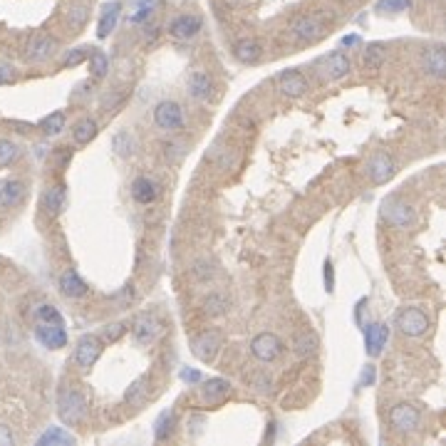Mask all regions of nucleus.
I'll list each match as a JSON object with an SVG mask.
<instances>
[{
    "instance_id": "nucleus-26",
    "label": "nucleus",
    "mask_w": 446,
    "mask_h": 446,
    "mask_svg": "<svg viewBox=\"0 0 446 446\" xmlns=\"http://www.w3.org/2000/svg\"><path fill=\"white\" fill-rule=\"evenodd\" d=\"M233 55H236L243 65H253L263 58V47H261V42H255V40H241V42H236V47H233Z\"/></svg>"
},
{
    "instance_id": "nucleus-9",
    "label": "nucleus",
    "mask_w": 446,
    "mask_h": 446,
    "mask_svg": "<svg viewBox=\"0 0 446 446\" xmlns=\"http://www.w3.org/2000/svg\"><path fill=\"white\" fill-rule=\"evenodd\" d=\"M154 122L164 132H179L184 127V112L176 102H159L154 110Z\"/></svg>"
},
{
    "instance_id": "nucleus-5",
    "label": "nucleus",
    "mask_w": 446,
    "mask_h": 446,
    "mask_svg": "<svg viewBox=\"0 0 446 446\" xmlns=\"http://www.w3.org/2000/svg\"><path fill=\"white\" fill-rule=\"evenodd\" d=\"M102 350H105V342L99 340L97 335H82L80 340H77V348H75L77 365H80L82 370L94 367V362L102 357Z\"/></svg>"
},
{
    "instance_id": "nucleus-17",
    "label": "nucleus",
    "mask_w": 446,
    "mask_h": 446,
    "mask_svg": "<svg viewBox=\"0 0 446 446\" xmlns=\"http://www.w3.org/2000/svg\"><path fill=\"white\" fill-rule=\"evenodd\" d=\"M25 196V184L20 179L0 181V209H12L18 206Z\"/></svg>"
},
{
    "instance_id": "nucleus-29",
    "label": "nucleus",
    "mask_w": 446,
    "mask_h": 446,
    "mask_svg": "<svg viewBox=\"0 0 446 446\" xmlns=\"http://www.w3.org/2000/svg\"><path fill=\"white\" fill-rule=\"evenodd\" d=\"M65 18H67V25H70L72 30H80L85 28V23L89 20V8L85 6V3H72V6L67 8V12H65Z\"/></svg>"
},
{
    "instance_id": "nucleus-46",
    "label": "nucleus",
    "mask_w": 446,
    "mask_h": 446,
    "mask_svg": "<svg viewBox=\"0 0 446 446\" xmlns=\"http://www.w3.org/2000/svg\"><path fill=\"white\" fill-rule=\"evenodd\" d=\"M194 275H196L198 280H209L211 275H214V271H211V266H206V263H196V268H194Z\"/></svg>"
},
{
    "instance_id": "nucleus-45",
    "label": "nucleus",
    "mask_w": 446,
    "mask_h": 446,
    "mask_svg": "<svg viewBox=\"0 0 446 446\" xmlns=\"http://www.w3.org/2000/svg\"><path fill=\"white\" fill-rule=\"evenodd\" d=\"M10 444H15V434L10 431V427L0 424V446H10Z\"/></svg>"
},
{
    "instance_id": "nucleus-25",
    "label": "nucleus",
    "mask_w": 446,
    "mask_h": 446,
    "mask_svg": "<svg viewBox=\"0 0 446 446\" xmlns=\"http://www.w3.org/2000/svg\"><path fill=\"white\" fill-rule=\"evenodd\" d=\"M157 194H159V189H157V184L149 179V176H139V179H134V184H132V196H134V201L137 203H151L154 198H157Z\"/></svg>"
},
{
    "instance_id": "nucleus-19",
    "label": "nucleus",
    "mask_w": 446,
    "mask_h": 446,
    "mask_svg": "<svg viewBox=\"0 0 446 446\" xmlns=\"http://www.w3.org/2000/svg\"><path fill=\"white\" fill-rule=\"evenodd\" d=\"M228 392H231V384L226 379H221V377H214L209 382H203L201 387V400L206 404H221V402L226 400Z\"/></svg>"
},
{
    "instance_id": "nucleus-41",
    "label": "nucleus",
    "mask_w": 446,
    "mask_h": 446,
    "mask_svg": "<svg viewBox=\"0 0 446 446\" xmlns=\"http://www.w3.org/2000/svg\"><path fill=\"white\" fill-rule=\"evenodd\" d=\"M127 332V325H122V323H114V325H107L105 330H102V337L99 340L102 342H117L119 337Z\"/></svg>"
},
{
    "instance_id": "nucleus-7",
    "label": "nucleus",
    "mask_w": 446,
    "mask_h": 446,
    "mask_svg": "<svg viewBox=\"0 0 446 446\" xmlns=\"http://www.w3.org/2000/svg\"><path fill=\"white\" fill-rule=\"evenodd\" d=\"M250 352H253L255 359H261V362H273V359H278L280 352H283V342H280L278 335H273V332H261V335H255L253 342H250Z\"/></svg>"
},
{
    "instance_id": "nucleus-38",
    "label": "nucleus",
    "mask_w": 446,
    "mask_h": 446,
    "mask_svg": "<svg viewBox=\"0 0 446 446\" xmlns=\"http://www.w3.org/2000/svg\"><path fill=\"white\" fill-rule=\"evenodd\" d=\"M20 149L12 144L10 139H0V169L3 166H10L15 159H18Z\"/></svg>"
},
{
    "instance_id": "nucleus-42",
    "label": "nucleus",
    "mask_w": 446,
    "mask_h": 446,
    "mask_svg": "<svg viewBox=\"0 0 446 446\" xmlns=\"http://www.w3.org/2000/svg\"><path fill=\"white\" fill-rule=\"evenodd\" d=\"M112 302H114V310H124V307L132 305V302H134V288H132V285L122 288V293L112 298Z\"/></svg>"
},
{
    "instance_id": "nucleus-3",
    "label": "nucleus",
    "mask_w": 446,
    "mask_h": 446,
    "mask_svg": "<svg viewBox=\"0 0 446 446\" xmlns=\"http://www.w3.org/2000/svg\"><path fill=\"white\" fill-rule=\"evenodd\" d=\"M382 214L387 218V223H392L394 228H411L414 221H417L414 209H411L409 203L400 201V198H387L382 206Z\"/></svg>"
},
{
    "instance_id": "nucleus-23",
    "label": "nucleus",
    "mask_w": 446,
    "mask_h": 446,
    "mask_svg": "<svg viewBox=\"0 0 446 446\" xmlns=\"http://www.w3.org/2000/svg\"><path fill=\"white\" fill-rule=\"evenodd\" d=\"M211 92H214V82H211V77L206 75V72H194L191 77H189V94H191L194 99H198V102H203V99H209Z\"/></svg>"
},
{
    "instance_id": "nucleus-43",
    "label": "nucleus",
    "mask_w": 446,
    "mask_h": 446,
    "mask_svg": "<svg viewBox=\"0 0 446 446\" xmlns=\"http://www.w3.org/2000/svg\"><path fill=\"white\" fill-rule=\"evenodd\" d=\"M377 8H379V10H389V12H400V10H406V8H409V0H382Z\"/></svg>"
},
{
    "instance_id": "nucleus-49",
    "label": "nucleus",
    "mask_w": 446,
    "mask_h": 446,
    "mask_svg": "<svg viewBox=\"0 0 446 446\" xmlns=\"http://www.w3.org/2000/svg\"><path fill=\"white\" fill-rule=\"evenodd\" d=\"M375 382V367L367 365V370L362 372V377H359V387H367V384Z\"/></svg>"
},
{
    "instance_id": "nucleus-24",
    "label": "nucleus",
    "mask_w": 446,
    "mask_h": 446,
    "mask_svg": "<svg viewBox=\"0 0 446 446\" xmlns=\"http://www.w3.org/2000/svg\"><path fill=\"white\" fill-rule=\"evenodd\" d=\"M119 12H122V3H117V0H114V3H110V6H105V10H102V18H99V25H97V37H102V40H105L112 30L117 28Z\"/></svg>"
},
{
    "instance_id": "nucleus-21",
    "label": "nucleus",
    "mask_w": 446,
    "mask_h": 446,
    "mask_svg": "<svg viewBox=\"0 0 446 446\" xmlns=\"http://www.w3.org/2000/svg\"><path fill=\"white\" fill-rule=\"evenodd\" d=\"M424 70H427L431 77H436V80H441V77H444V72H446L444 47H441V45L429 47L427 53H424Z\"/></svg>"
},
{
    "instance_id": "nucleus-20",
    "label": "nucleus",
    "mask_w": 446,
    "mask_h": 446,
    "mask_svg": "<svg viewBox=\"0 0 446 446\" xmlns=\"http://www.w3.org/2000/svg\"><path fill=\"white\" fill-rule=\"evenodd\" d=\"M60 290H62V295L67 298H82L87 295V283L80 278V273L77 271H65L62 275H60Z\"/></svg>"
},
{
    "instance_id": "nucleus-15",
    "label": "nucleus",
    "mask_w": 446,
    "mask_h": 446,
    "mask_svg": "<svg viewBox=\"0 0 446 446\" xmlns=\"http://www.w3.org/2000/svg\"><path fill=\"white\" fill-rule=\"evenodd\" d=\"M389 340V327L382 323H370L365 327V350L370 357H377Z\"/></svg>"
},
{
    "instance_id": "nucleus-27",
    "label": "nucleus",
    "mask_w": 446,
    "mask_h": 446,
    "mask_svg": "<svg viewBox=\"0 0 446 446\" xmlns=\"http://www.w3.org/2000/svg\"><path fill=\"white\" fill-rule=\"evenodd\" d=\"M75 436L70 434V431H65L62 427H53V429H47L45 434L37 439V444L40 446H67V444H75Z\"/></svg>"
},
{
    "instance_id": "nucleus-1",
    "label": "nucleus",
    "mask_w": 446,
    "mask_h": 446,
    "mask_svg": "<svg viewBox=\"0 0 446 446\" xmlns=\"http://www.w3.org/2000/svg\"><path fill=\"white\" fill-rule=\"evenodd\" d=\"M58 414L65 424H80L82 419L87 417V400H85V394L75 387H65L58 397Z\"/></svg>"
},
{
    "instance_id": "nucleus-50",
    "label": "nucleus",
    "mask_w": 446,
    "mask_h": 446,
    "mask_svg": "<svg viewBox=\"0 0 446 446\" xmlns=\"http://www.w3.org/2000/svg\"><path fill=\"white\" fill-rule=\"evenodd\" d=\"M231 3H236V6H238V3H241V0H231Z\"/></svg>"
},
{
    "instance_id": "nucleus-4",
    "label": "nucleus",
    "mask_w": 446,
    "mask_h": 446,
    "mask_svg": "<svg viewBox=\"0 0 446 446\" xmlns=\"http://www.w3.org/2000/svg\"><path fill=\"white\" fill-rule=\"evenodd\" d=\"M35 340L47 350H60L67 345V332H65V320L62 323H45L37 320L35 325Z\"/></svg>"
},
{
    "instance_id": "nucleus-22",
    "label": "nucleus",
    "mask_w": 446,
    "mask_h": 446,
    "mask_svg": "<svg viewBox=\"0 0 446 446\" xmlns=\"http://www.w3.org/2000/svg\"><path fill=\"white\" fill-rule=\"evenodd\" d=\"M65 203H67V191H65L62 184L50 186V189L45 191V196H42V209H45L50 216H60V214H62Z\"/></svg>"
},
{
    "instance_id": "nucleus-35",
    "label": "nucleus",
    "mask_w": 446,
    "mask_h": 446,
    "mask_svg": "<svg viewBox=\"0 0 446 446\" xmlns=\"http://www.w3.org/2000/svg\"><path fill=\"white\" fill-rule=\"evenodd\" d=\"M65 122H67V119H65L62 112H53V114L45 117V119L40 122V129L47 134V137H58V134L65 129Z\"/></svg>"
},
{
    "instance_id": "nucleus-18",
    "label": "nucleus",
    "mask_w": 446,
    "mask_h": 446,
    "mask_svg": "<svg viewBox=\"0 0 446 446\" xmlns=\"http://www.w3.org/2000/svg\"><path fill=\"white\" fill-rule=\"evenodd\" d=\"M132 335H134V340L139 342V345H151V342L157 340V335H159V323L151 318V315H141V318L134 320Z\"/></svg>"
},
{
    "instance_id": "nucleus-6",
    "label": "nucleus",
    "mask_w": 446,
    "mask_h": 446,
    "mask_svg": "<svg viewBox=\"0 0 446 446\" xmlns=\"http://www.w3.org/2000/svg\"><path fill=\"white\" fill-rule=\"evenodd\" d=\"M320 67V75L325 77V80H342L345 75H350V67H352V62H350V55L342 53V50H335V53L325 55L323 60L318 62Z\"/></svg>"
},
{
    "instance_id": "nucleus-16",
    "label": "nucleus",
    "mask_w": 446,
    "mask_h": 446,
    "mask_svg": "<svg viewBox=\"0 0 446 446\" xmlns=\"http://www.w3.org/2000/svg\"><path fill=\"white\" fill-rule=\"evenodd\" d=\"M55 50H58V40L55 37L35 35L28 45V60L30 62H45V60L53 58Z\"/></svg>"
},
{
    "instance_id": "nucleus-33",
    "label": "nucleus",
    "mask_w": 446,
    "mask_h": 446,
    "mask_svg": "<svg viewBox=\"0 0 446 446\" xmlns=\"http://www.w3.org/2000/svg\"><path fill=\"white\" fill-rule=\"evenodd\" d=\"M87 60H89V75H92L94 80H102V77L107 75V70H110V58H107L102 50H92Z\"/></svg>"
},
{
    "instance_id": "nucleus-40",
    "label": "nucleus",
    "mask_w": 446,
    "mask_h": 446,
    "mask_svg": "<svg viewBox=\"0 0 446 446\" xmlns=\"http://www.w3.org/2000/svg\"><path fill=\"white\" fill-rule=\"evenodd\" d=\"M35 320H45V323H62V315L55 305H40L35 310Z\"/></svg>"
},
{
    "instance_id": "nucleus-13",
    "label": "nucleus",
    "mask_w": 446,
    "mask_h": 446,
    "mask_svg": "<svg viewBox=\"0 0 446 446\" xmlns=\"http://www.w3.org/2000/svg\"><path fill=\"white\" fill-rule=\"evenodd\" d=\"M278 89L288 99H298L307 92V77L300 70H285L278 75Z\"/></svg>"
},
{
    "instance_id": "nucleus-34",
    "label": "nucleus",
    "mask_w": 446,
    "mask_h": 446,
    "mask_svg": "<svg viewBox=\"0 0 446 446\" xmlns=\"http://www.w3.org/2000/svg\"><path fill=\"white\" fill-rule=\"evenodd\" d=\"M228 310V300L221 293H211L206 300H203V313L209 315V318H218Z\"/></svg>"
},
{
    "instance_id": "nucleus-39",
    "label": "nucleus",
    "mask_w": 446,
    "mask_h": 446,
    "mask_svg": "<svg viewBox=\"0 0 446 446\" xmlns=\"http://www.w3.org/2000/svg\"><path fill=\"white\" fill-rule=\"evenodd\" d=\"M89 50H92V47H75V50H70V53L65 55L62 67H77V65H82L89 58Z\"/></svg>"
},
{
    "instance_id": "nucleus-44",
    "label": "nucleus",
    "mask_w": 446,
    "mask_h": 446,
    "mask_svg": "<svg viewBox=\"0 0 446 446\" xmlns=\"http://www.w3.org/2000/svg\"><path fill=\"white\" fill-rule=\"evenodd\" d=\"M15 80H18L15 67H12V65L0 62V85H10V82H15Z\"/></svg>"
},
{
    "instance_id": "nucleus-11",
    "label": "nucleus",
    "mask_w": 446,
    "mask_h": 446,
    "mask_svg": "<svg viewBox=\"0 0 446 446\" xmlns=\"http://www.w3.org/2000/svg\"><path fill=\"white\" fill-rule=\"evenodd\" d=\"M419 419H422V414H419V409L414 404H397L392 406V411H389V422H392V427L397 429V431H404V434H409V431H414V429L419 427Z\"/></svg>"
},
{
    "instance_id": "nucleus-31",
    "label": "nucleus",
    "mask_w": 446,
    "mask_h": 446,
    "mask_svg": "<svg viewBox=\"0 0 446 446\" xmlns=\"http://www.w3.org/2000/svg\"><path fill=\"white\" fill-rule=\"evenodd\" d=\"M72 137H75L77 144H89L97 137V122L94 119H80L72 129Z\"/></svg>"
},
{
    "instance_id": "nucleus-36",
    "label": "nucleus",
    "mask_w": 446,
    "mask_h": 446,
    "mask_svg": "<svg viewBox=\"0 0 446 446\" xmlns=\"http://www.w3.org/2000/svg\"><path fill=\"white\" fill-rule=\"evenodd\" d=\"M112 146H114L117 157H132L134 139L129 137L127 132H119V134H114V139H112Z\"/></svg>"
},
{
    "instance_id": "nucleus-37",
    "label": "nucleus",
    "mask_w": 446,
    "mask_h": 446,
    "mask_svg": "<svg viewBox=\"0 0 446 446\" xmlns=\"http://www.w3.org/2000/svg\"><path fill=\"white\" fill-rule=\"evenodd\" d=\"M146 384H149V379H146V377H139V379H137V382L127 389L124 400H127L129 404H139V402L144 400V394H146Z\"/></svg>"
},
{
    "instance_id": "nucleus-30",
    "label": "nucleus",
    "mask_w": 446,
    "mask_h": 446,
    "mask_svg": "<svg viewBox=\"0 0 446 446\" xmlns=\"http://www.w3.org/2000/svg\"><path fill=\"white\" fill-rule=\"evenodd\" d=\"M387 60V50L382 45H367L365 55H362V65H365V70H379Z\"/></svg>"
},
{
    "instance_id": "nucleus-48",
    "label": "nucleus",
    "mask_w": 446,
    "mask_h": 446,
    "mask_svg": "<svg viewBox=\"0 0 446 446\" xmlns=\"http://www.w3.org/2000/svg\"><path fill=\"white\" fill-rule=\"evenodd\" d=\"M181 379H184V382H189V384H198V382H201V372L184 370V372H181Z\"/></svg>"
},
{
    "instance_id": "nucleus-47",
    "label": "nucleus",
    "mask_w": 446,
    "mask_h": 446,
    "mask_svg": "<svg viewBox=\"0 0 446 446\" xmlns=\"http://www.w3.org/2000/svg\"><path fill=\"white\" fill-rule=\"evenodd\" d=\"M325 285H327V290H335V273H332V263L327 261L325 263Z\"/></svg>"
},
{
    "instance_id": "nucleus-10",
    "label": "nucleus",
    "mask_w": 446,
    "mask_h": 446,
    "mask_svg": "<svg viewBox=\"0 0 446 446\" xmlns=\"http://www.w3.org/2000/svg\"><path fill=\"white\" fill-rule=\"evenodd\" d=\"M201 15L196 12H184V15H176L171 23H169V35L176 37V40H191L201 33Z\"/></svg>"
},
{
    "instance_id": "nucleus-28",
    "label": "nucleus",
    "mask_w": 446,
    "mask_h": 446,
    "mask_svg": "<svg viewBox=\"0 0 446 446\" xmlns=\"http://www.w3.org/2000/svg\"><path fill=\"white\" fill-rule=\"evenodd\" d=\"M318 335H315L313 330H302L295 335V340H293V348H295L298 354H302V357H307V354H313L315 350H318Z\"/></svg>"
},
{
    "instance_id": "nucleus-2",
    "label": "nucleus",
    "mask_w": 446,
    "mask_h": 446,
    "mask_svg": "<svg viewBox=\"0 0 446 446\" xmlns=\"http://www.w3.org/2000/svg\"><path fill=\"white\" fill-rule=\"evenodd\" d=\"M429 318L424 310H419V307H404L400 315H397V327H400L402 335L406 337H419L424 335V332L429 330Z\"/></svg>"
},
{
    "instance_id": "nucleus-14",
    "label": "nucleus",
    "mask_w": 446,
    "mask_h": 446,
    "mask_svg": "<svg viewBox=\"0 0 446 446\" xmlns=\"http://www.w3.org/2000/svg\"><path fill=\"white\" fill-rule=\"evenodd\" d=\"M290 30H293V37H295V40L313 42L323 35L325 23L318 18V15H302V18H298L295 23H293V28Z\"/></svg>"
},
{
    "instance_id": "nucleus-32",
    "label": "nucleus",
    "mask_w": 446,
    "mask_h": 446,
    "mask_svg": "<svg viewBox=\"0 0 446 446\" xmlns=\"http://www.w3.org/2000/svg\"><path fill=\"white\" fill-rule=\"evenodd\" d=\"M174 427H176V414L174 411H164L162 417L157 419V424H154V436H157V441H166L169 436L174 434Z\"/></svg>"
},
{
    "instance_id": "nucleus-8",
    "label": "nucleus",
    "mask_w": 446,
    "mask_h": 446,
    "mask_svg": "<svg viewBox=\"0 0 446 446\" xmlns=\"http://www.w3.org/2000/svg\"><path fill=\"white\" fill-rule=\"evenodd\" d=\"M394 159L389 157L387 151H375L370 157V162H367V176H370L372 184L382 186L387 184L389 179L394 176Z\"/></svg>"
},
{
    "instance_id": "nucleus-12",
    "label": "nucleus",
    "mask_w": 446,
    "mask_h": 446,
    "mask_svg": "<svg viewBox=\"0 0 446 446\" xmlns=\"http://www.w3.org/2000/svg\"><path fill=\"white\" fill-rule=\"evenodd\" d=\"M221 350V337L216 335V332H201V335H196L191 340V352L196 359H201V362H214L216 354H218Z\"/></svg>"
}]
</instances>
